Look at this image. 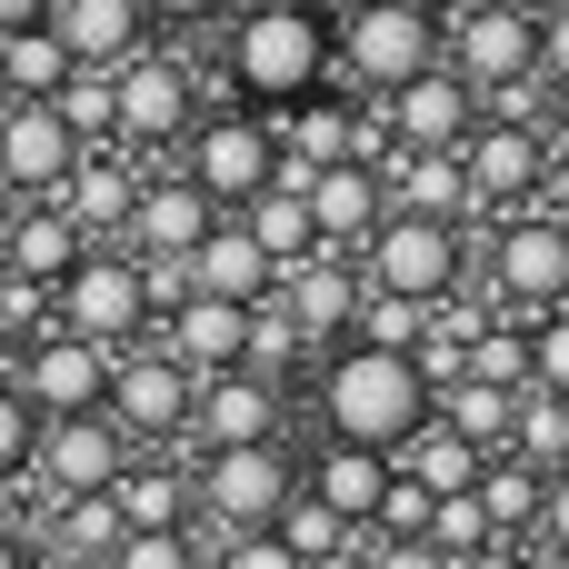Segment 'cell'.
<instances>
[{
    "instance_id": "d590c367",
    "label": "cell",
    "mask_w": 569,
    "mask_h": 569,
    "mask_svg": "<svg viewBox=\"0 0 569 569\" xmlns=\"http://www.w3.org/2000/svg\"><path fill=\"white\" fill-rule=\"evenodd\" d=\"M420 540H430V550H440L450 569H460V560H480V550L500 540V530H490V510H480V480H470V490H440V500H430V530H420Z\"/></svg>"
},
{
    "instance_id": "7bdbcfd3",
    "label": "cell",
    "mask_w": 569,
    "mask_h": 569,
    "mask_svg": "<svg viewBox=\"0 0 569 569\" xmlns=\"http://www.w3.org/2000/svg\"><path fill=\"white\" fill-rule=\"evenodd\" d=\"M370 530H380V540H420V530H430V490H420V480H410L400 460H390V490H380Z\"/></svg>"
},
{
    "instance_id": "6da1fadb",
    "label": "cell",
    "mask_w": 569,
    "mask_h": 569,
    "mask_svg": "<svg viewBox=\"0 0 569 569\" xmlns=\"http://www.w3.org/2000/svg\"><path fill=\"white\" fill-rule=\"evenodd\" d=\"M310 410H320V440H360V450H400L420 420H430V380L410 350H370V340H340L310 380Z\"/></svg>"
},
{
    "instance_id": "9f6ffc18",
    "label": "cell",
    "mask_w": 569,
    "mask_h": 569,
    "mask_svg": "<svg viewBox=\"0 0 569 569\" xmlns=\"http://www.w3.org/2000/svg\"><path fill=\"white\" fill-rule=\"evenodd\" d=\"M50 0H0V30H20V20H40Z\"/></svg>"
},
{
    "instance_id": "f546056e",
    "label": "cell",
    "mask_w": 569,
    "mask_h": 569,
    "mask_svg": "<svg viewBox=\"0 0 569 569\" xmlns=\"http://www.w3.org/2000/svg\"><path fill=\"white\" fill-rule=\"evenodd\" d=\"M70 70H80V60L60 50V30H50V20H20V30H0V100H50Z\"/></svg>"
},
{
    "instance_id": "603a6c76",
    "label": "cell",
    "mask_w": 569,
    "mask_h": 569,
    "mask_svg": "<svg viewBox=\"0 0 569 569\" xmlns=\"http://www.w3.org/2000/svg\"><path fill=\"white\" fill-rule=\"evenodd\" d=\"M270 280H280V260L250 240V220H240V210H220V220L200 230V250H190V290H220V300H270Z\"/></svg>"
},
{
    "instance_id": "44dd1931",
    "label": "cell",
    "mask_w": 569,
    "mask_h": 569,
    "mask_svg": "<svg viewBox=\"0 0 569 569\" xmlns=\"http://www.w3.org/2000/svg\"><path fill=\"white\" fill-rule=\"evenodd\" d=\"M270 300H280V310L310 330V350H320V340L350 330V310H360V270H350L340 250H310V260H290V270L270 280Z\"/></svg>"
},
{
    "instance_id": "bcb514c9",
    "label": "cell",
    "mask_w": 569,
    "mask_h": 569,
    "mask_svg": "<svg viewBox=\"0 0 569 569\" xmlns=\"http://www.w3.org/2000/svg\"><path fill=\"white\" fill-rule=\"evenodd\" d=\"M100 569H200V550H190V530H130Z\"/></svg>"
},
{
    "instance_id": "680465c9",
    "label": "cell",
    "mask_w": 569,
    "mask_h": 569,
    "mask_svg": "<svg viewBox=\"0 0 569 569\" xmlns=\"http://www.w3.org/2000/svg\"><path fill=\"white\" fill-rule=\"evenodd\" d=\"M10 210H20V190H10V180H0V230H10Z\"/></svg>"
},
{
    "instance_id": "9c48e42d",
    "label": "cell",
    "mask_w": 569,
    "mask_h": 569,
    "mask_svg": "<svg viewBox=\"0 0 569 569\" xmlns=\"http://www.w3.org/2000/svg\"><path fill=\"white\" fill-rule=\"evenodd\" d=\"M490 290L510 300V310H560L569 300V220L550 210H520V220H500L490 230Z\"/></svg>"
},
{
    "instance_id": "74e56055",
    "label": "cell",
    "mask_w": 569,
    "mask_h": 569,
    "mask_svg": "<svg viewBox=\"0 0 569 569\" xmlns=\"http://www.w3.org/2000/svg\"><path fill=\"white\" fill-rule=\"evenodd\" d=\"M420 330H430V300H400V290H370V280H360L350 340H370V350H420Z\"/></svg>"
},
{
    "instance_id": "11a10c76",
    "label": "cell",
    "mask_w": 569,
    "mask_h": 569,
    "mask_svg": "<svg viewBox=\"0 0 569 569\" xmlns=\"http://www.w3.org/2000/svg\"><path fill=\"white\" fill-rule=\"evenodd\" d=\"M0 569H40V560H30V540H20L10 520H0Z\"/></svg>"
},
{
    "instance_id": "4fadbf2b",
    "label": "cell",
    "mask_w": 569,
    "mask_h": 569,
    "mask_svg": "<svg viewBox=\"0 0 569 569\" xmlns=\"http://www.w3.org/2000/svg\"><path fill=\"white\" fill-rule=\"evenodd\" d=\"M460 170H470V210H520L540 200V170H550V130H520V120H480L460 140Z\"/></svg>"
},
{
    "instance_id": "5b68a950",
    "label": "cell",
    "mask_w": 569,
    "mask_h": 569,
    "mask_svg": "<svg viewBox=\"0 0 569 569\" xmlns=\"http://www.w3.org/2000/svg\"><path fill=\"white\" fill-rule=\"evenodd\" d=\"M290 490H300V460H290L280 440H240V450H210V460H200L190 510H200L220 540H240V530H270Z\"/></svg>"
},
{
    "instance_id": "4316f807",
    "label": "cell",
    "mask_w": 569,
    "mask_h": 569,
    "mask_svg": "<svg viewBox=\"0 0 569 569\" xmlns=\"http://www.w3.org/2000/svg\"><path fill=\"white\" fill-rule=\"evenodd\" d=\"M0 240H10V270H20V280H50V290H60V270L90 250V240H80V220H70L60 200H50V210H40V200H20Z\"/></svg>"
},
{
    "instance_id": "f1b7e54d",
    "label": "cell",
    "mask_w": 569,
    "mask_h": 569,
    "mask_svg": "<svg viewBox=\"0 0 569 569\" xmlns=\"http://www.w3.org/2000/svg\"><path fill=\"white\" fill-rule=\"evenodd\" d=\"M390 460H400V470H410V480H420V490H430V500H440V490H470V480H480V460H490V450H480V440H460V430H450V420H440V410H430V420H420V430H410V440H400V450H390Z\"/></svg>"
},
{
    "instance_id": "e0dca14e",
    "label": "cell",
    "mask_w": 569,
    "mask_h": 569,
    "mask_svg": "<svg viewBox=\"0 0 569 569\" xmlns=\"http://www.w3.org/2000/svg\"><path fill=\"white\" fill-rule=\"evenodd\" d=\"M160 340L150 350H170L190 380L200 370H240V350H250V300H220V290H190V300H170L160 320H150Z\"/></svg>"
},
{
    "instance_id": "cb8c5ba5",
    "label": "cell",
    "mask_w": 569,
    "mask_h": 569,
    "mask_svg": "<svg viewBox=\"0 0 569 569\" xmlns=\"http://www.w3.org/2000/svg\"><path fill=\"white\" fill-rule=\"evenodd\" d=\"M40 20H50V30H60V50H70V60H90V70H120V60L150 40V10H140V0H50Z\"/></svg>"
},
{
    "instance_id": "91938a15",
    "label": "cell",
    "mask_w": 569,
    "mask_h": 569,
    "mask_svg": "<svg viewBox=\"0 0 569 569\" xmlns=\"http://www.w3.org/2000/svg\"><path fill=\"white\" fill-rule=\"evenodd\" d=\"M510 10H530V20H540V10H560V0H510Z\"/></svg>"
},
{
    "instance_id": "681fc988",
    "label": "cell",
    "mask_w": 569,
    "mask_h": 569,
    "mask_svg": "<svg viewBox=\"0 0 569 569\" xmlns=\"http://www.w3.org/2000/svg\"><path fill=\"white\" fill-rule=\"evenodd\" d=\"M360 540H370V569H450L430 540H380V530H360Z\"/></svg>"
},
{
    "instance_id": "db71d44e",
    "label": "cell",
    "mask_w": 569,
    "mask_h": 569,
    "mask_svg": "<svg viewBox=\"0 0 569 569\" xmlns=\"http://www.w3.org/2000/svg\"><path fill=\"white\" fill-rule=\"evenodd\" d=\"M300 569H370V540H360V530H350V540H340V550H320V560H300Z\"/></svg>"
},
{
    "instance_id": "3957f363",
    "label": "cell",
    "mask_w": 569,
    "mask_h": 569,
    "mask_svg": "<svg viewBox=\"0 0 569 569\" xmlns=\"http://www.w3.org/2000/svg\"><path fill=\"white\" fill-rule=\"evenodd\" d=\"M430 60H440V10L430 0H350L330 20V70L360 80V90H400Z\"/></svg>"
},
{
    "instance_id": "be15d7a7",
    "label": "cell",
    "mask_w": 569,
    "mask_h": 569,
    "mask_svg": "<svg viewBox=\"0 0 569 569\" xmlns=\"http://www.w3.org/2000/svg\"><path fill=\"white\" fill-rule=\"evenodd\" d=\"M0 350H10V340H0Z\"/></svg>"
},
{
    "instance_id": "ba28073f",
    "label": "cell",
    "mask_w": 569,
    "mask_h": 569,
    "mask_svg": "<svg viewBox=\"0 0 569 569\" xmlns=\"http://www.w3.org/2000/svg\"><path fill=\"white\" fill-rule=\"evenodd\" d=\"M440 60H450L470 90L530 80V70H540V20L510 10V0H460V10L440 20Z\"/></svg>"
},
{
    "instance_id": "b9f144b4",
    "label": "cell",
    "mask_w": 569,
    "mask_h": 569,
    "mask_svg": "<svg viewBox=\"0 0 569 569\" xmlns=\"http://www.w3.org/2000/svg\"><path fill=\"white\" fill-rule=\"evenodd\" d=\"M40 330H60V310H50V280H20V270H0V340H40Z\"/></svg>"
},
{
    "instance_id": "7a4b0ae2",
    "label": "cell",
    "mask_w": 569,
    "mask_h": 569,
    "mask_svg": "<svg viewBox=\"0 0 569 569\" xmlns=\"http://www.w3.org/2000/svg\"><path fill=\"white\" fill-rule=\"evenodd\" d=\"M240 110H290L330 80V10H240L220 50Z\"/></svg>"
},
{
    "instance_id": "d6a6232c",
    "label": "cell",
    "mask_w": 569,
    "mask_h": 569,
    "mask_svg": "<svg viewBox=\"0 0 569 569\" xmlns=\"http://www.w3.org/2000/svg\"><path fill=\"white\" fill-rule=\"evenodd\" d=\"M120 540H130V520H120L110 490H70L60 520H50V550H60V560H110Z\"/></svg>"
},
{
    "instance_id": "8d00e7d4",
    "label": "cell",
    "mask_w": 569,
    "mask_h": 569,
    "mask_svg": "<svg viewBox=\"0 0 569 569\" xmlns=\"http://www.w3.org/2000/svg\"><path fill=\"white\" fill-rule=\"evenodd\" d=\"M50 110L80 130V150H90V140H120V90H110V70H90V60L50 90Z\"/></svg>"
},
{
    "instance_id": "836d02e7",
    "label": "cell",
    "mask_w": 569,
    "mask_h": 569,
    "mask_svg": "<svg viewBox=\"0 0 569 569\" xmlns=\"http://www.w3.org/2000/svg\"><path fill=\"white\" fill-rule=\"evenodd\" d=\"M240 220H250V240H260V250H270L280 270L320 250V230H310V200H300V190H280V180H270L260 200H240Z\"/></svg>"
},
{
    "instance_id": "f35d334b",
    "label": "cell",
    "mask_w": 569,
    "mask_h": 569,
    "mask_svg": "<svg viewBox=\"0 0 569 569\" xmlns=\"http://www.w3.org/2000/svg\"><path fill=\"white\" fill-rule=\"evenodd\" d=\"M310 360V330L280 310V300H250V350H240V370H260V380H290Z\"/></svg>"
},
{
    "instance_id": "7dc6e473",
    "label": "cell",
    "mask_w": 569,
    "mask_h": 569,
    "mask_svg": "<svg viewBox=\"0 0 569 569\" xmlns=\"http://www.w3.org/2000/svg\"><path fill=\"white\" fill-rule=\"evenodd\" d=\"M220 569H300V550H290L280 530H240V540H230V560H220Z\"/></svg>"
},
{
    "instance_id": "5bb4252c",
    "label": "cell",
    "mask_w": 569,
    "mask_h": 569,
    "mask_svg": "<svg viewBox=\"0 0 569 569\" xmlns=\"http://www.w3.org/2000/svg\"><path fill=\"white\" fill-rule=\"evenodd\" d=\"M110 360H120V350H100V340H80V330H40V340L20 350V400H30L40 420H60V410H100Z\"/></svg>"
},
{
    "instance_id": "8fae6325",
    "label": "cell",
    "mask_w": 569,
    "mask_h": 569,
    "mask_svg": "<svg viewBox=\"0 0 569 569\" xmlns=\"http://www.w3.org/2000/svg\"><path fill=\"white\" fill-rule=\"evenodd\" d=\"M380 130H390L400 150H460V140L480 130V90H470L450 60H430V70H410L400 90H380Z\"/></svg>"
},
{
    "instance_id": "6125c7cd",
    "label": "cell",
    "mask_w": 569,
    "mask_h": 569,
    "mask_svg": "<svg viewBox=\"0 0 569 569\" xmlns=\"http://www.w3.org/2000/svg\"><path fill=\"white\" fill-rule=\"evenodd\" d=\"M0 270H10V240H0Z\"/></svg>"
},
{
    "instance_id": "52a82bcc",
    "label": "cell",
    "mask_w": 569,
    "mask_h": 569,
    "mask_svg": "<svg viewBox=\"0 0 569 569\" xmlns=\"http://www.w3.org/2000/svg\"><path fill=\"white\" fill-rule=\"evenodd\" d=\"M190 160V180L210 190V210H240V200H260L270 190V170H280V130L260 120V110H220V120H190V140H180Z\"/></svg>"
},
{
    "instance_id": "f5cc1de1",
    "label": "cell",
    "mask_w": 569,
    "mask_h": 569,
    "mask_svg": "<svg viewBox=\"0 0 569 569\" xmlns=\"http://www.w3.org/2000/svg\"><path fill=\"white\" fill-rule=\"evenodd\" d=\"M140 10H150V20H170V30H200V20H220L230 0H140Z\"/></svg>"
},
{
    "instance_id": "e575fe53",
    "label": "cell",
    "mask_w": 569,
    "mask_h": 569,
    "mask_svg": "<svg viewBox=\"0 0 569 569\" xmlns=\"http://www.w3.org/2000/svg\"><path fill=\"white\" fill-rule=\"evenodd\" d=\"M510 400H520V390H490V380H470V370H460L450 390H430V410H440L460 440H480V450H500V440H510Z\"/></svg>"
},
{
    "instance_id": "4dcf8cb0",
    "label": "cell",
    "mask_w": 569,
    "mask_h": 569,
    "mask_svg": "<svg viewBox=\"0 0 569 569\" xmlns=\"http://www.w3.org/2000/svg\"><path fill=\"white\" fill-rule=\"evenodd\" d=\"M540 500H550V470H530V460H510V450L480 460V510H490L500 540H530V530H540Z\"/></svg>"
},
{
    "instance_id": "d6986e66",
    "label": "cell",
    "mask_w": 569,
    "mask_h": 569,
    "mask_svg": "<svg viewBox=\"0 0 569 569\" xmlns=\"http://www.w3.org/2000/svg\"><path fill=\"white\" fill-rule=\"evenodd\" d=\"M300 200H310V230H320V250H360V240L380 230V210H390V190H380V160H320Z\"/></svg>"
},
{
    "instance_id": "2e32d148",
    "label": "cell",
    "mask_w": 569,
    "mask_h": 569,
    "mask_svg": "<svg viewBox=\"0 0 569 569\" xmlns=\"http://www.w3.org/2000/svg\"><path fill=\"white\" fill-rule=\"evenodd\" d=\"M70 160H80V130L50 100H0V180L20 200H50L70 180Z\"/></svg>"
},
{
    "instance_id": "d4e9b609",
    "label": "cell",
    "mask_w": 569,
    "mask_h": 569,
    "mask_svg": "<svg viewBox=\"0 0 569 569\" xmlns=\"http://www.w3.org/2000/svg\"><path fill=\"white\" fill-rule=\"evenodd\" d=\"M50 200L80 220V240H120V230H130V200H140V170H130V160H110V150H80V160H70V180H60Z\"/></svg>"
},
{
    "instance_id": "ac0fdd59",
    "label": "cell",
    "mask_w": 569,
    "mask_h": 569,
    "mask_svg": "<svg viewBox=\"0 0 569 569\" xmlns=\"http://www.w3.org/2000/svg\"><path fill=\"white\" fill-rule=\"evenodd\" d=\"M190 430H200V450L280 440V380H260V370H200V390H190Z\"/></svg>"
},
{
    "instance_id": "ee69618b",
    "label": "cell",
    "mask_w": 569,
    "mask_h": 569,
    "mask_svg": "<svg viewBox=\"0 0 569 569\" xmlns=\"http://www.w3.org/2000/svg\"><path fill=\"white\" fill-rule=\"evenodd\" d=\"M530 390H560L569 400V300L530 320Z\"/></svg>"
},
{
    "instance_id": "816d5d0a",
    "label": "cell",
    "mask_w": 569,
    "mask_h": 569,
    "mask_svg": "<svg viewBox=\"0 0 569 569\" xmlns=\"http://www.w3.org/2000/svg\"><path fill=\"white\" fill-rule=\"evenodd\" d=\"M540 210L569 220V140H550V170H540Z\"/></svg>"
},
{
    "instance_id": "c3c4849f",
    "label": "cell",
    "mask_w": 569,
    "mask_h": 569,
    "mask_svg": "<svg viewBox=\"0 0 569 569\" xmlns=\"http://www.w3.org/2000/svg\"><path fill=\"white\" fill-rule=\"evenodd\" d=\"M540 80L569 100V0H560V10H540Z\"/></svg>"
},
{
    "instance_id": "6f0895ef",
    "label": "cell",
    "mask_w": 569,
    "mask_h": 569,
    "mask_svg": "<svg viewBox=\"0 0 569 569\" xmlns=\"http://www.w3.org/2000/svg\"><path fill=\"white\" fill-rule=\"evenodd\" d=\"M240 10H320V0H240Z\"/></svg>"
},
{
    "instance_id": "94428289",
    "label": "cell",
    "mask_w": 569,
    "mask_h": 569,
    "mask_svg": "<svg viewBox=\"0 0 569 569\" xmlns=\"http://www.w3.org/2000/svg\"><path fill=\"white\" fill-rule=\"evenodd\" d=\"M430 10H440V20H450V10H460V0H430Z\"/></svg>"
},
{
    "instance_id": "ffe728a7",
    "label": "cell",
    "mask_w": 569,
    "mask_h": 569,
    "mask_svg": "<svg viewBox=\"0 0 569 569\" xmlns=\"http://www.w3.org/2000/svg\"><path fill=\"white\" fill-rule=\"evenodd\" d=\"M210 220H220V210H210V190L180 170V180H140V200H130V230H120V240H130L140 260H190Z\"/></svg>"
},
{
    "instance_id": "7402d4cb",
    "label": "cell",
    "mask_w": 569,
    "mask_h": 569,
    "mask_svg": "<svg viewBox=\"0 0 569 569\" xmlns=\"http://www.w3.org/2000/svg\"><path fill=\"white\" fill-rule=\"evenodd\" d=\"M380 190H390V210H420V220H470V170H460V150H380Z\"/></svg>"
},
{
    "instance_id": "60d3db41",
    "label": "cell",
    "mask_w": 569,
    "mask_h": 569,
    "mask_svg": "<svg viewBox=\"0 0 569 569\" xmlns=\"http://www.w3.org/2000/svg\"><path fill=\"white\" fill-rule=\"evenodd\" d=\"M270 530H280V540H290V550H300V560H320V550H340V540H350V520H340V510H330V500H320V490H290V500H280V520H270Z\"/></svg>"
},
{
    "instance_id": "1f68e13d",
    "label": "cell",
    "mask_w": 569,
    "mask_h": 569,
    "mask_svg": "<svg viewBox=\"0 0 569 569\" xmlns=\"http://www.w3.org/2000/svg\"><path fill=\"white\" fill-rule=\"evenodd\" d=\"M510 460H530V470H569V400L560 390H520L510 400V440H500Z\"/></svg>"
},
{
    "instance_id": "8992f818",
    "label": "cell",
    "mask_w": 569,
    "mask_h": 569,
    "mask_svg": "<svg viewBox=\"0 0 569 569\" xmlns=\"http://www.w3.org/2000/svg\"><path fill=\"white\" fill-rule=\"evenodd\" d=\"M50 310H60V330H80V340H100V350L140 340V330H150V290H140V250H110V240H90V250H80V260L60 270Z\"/></svg>"
},
{
    "instance_id": "277c9868",
    "label": "cell",
    "mask_w": 569,
    "mask_h": 569,
    "mask_svg": "<svg viewBox=\"0 0 569 569\" xmlns=\"http://www.w3.org/2000/svg\"><path fill=\"white\" fill-rule=\"evenodd\" d=\"M360 280L370 290H400V300H450L470 280V240L460 220H420V210H380V230L360 240Z\"/></svg>"
},
{
    "instance_id": "f6af8a7d",
    "label": "cell",
    "mask_w": 569,
    "mask_h": 569,
    "mask_svg": "<svg viewBox=\"0 0 569 569\" xmlns=\"http://www.w3.org/2000/svg\"><path fill=\"white\" fill-rule=\"evenodd\" d=\"M30 450H40V410L20 400V380H0V480H20Z\"/></svg>"
},
{
    "instance_id": "9a60e30c",
    "label": "cell",
    "mask_w": 569,
    "mask_h": 569,
    "mask_svg": "<svg viewBox=\"0 0 569 569\" xmlns=\"http://www.w3.org/2000/svg\"><path fill=\"white\" fill-rule=\"evenodd\" d=\"M120 460H130V440H120L110 410H60V420H40V450H30V470H40L60 500H70V490H110Z\"/></svg>"
},
{
    "instance_id": "484cf974",
    "label": "cell",
    "mask_w": 569,
    "mask_h": 569,
    "mask_svg": "<svg viewBox=\"0 0 569 569\" xmlns=\"http://www.w3.org/2000/svg\"><path fill=\"white\" fill-rule=\"evenodd\" d=\"M300 490H320L350 530H370V510H380V490H390V450H360V440H320L310 450V470H300Z\"/></svg>"
},
{
    "instance_id": "f907efd6",
    "label": "cell",
    "mask_w": 569,
    "mask_h": 569,
    "mask_svg": "<svg viewBox=\"0 0 569 569\" xmlns=\"http://www.w3.org/2000/svg\"><path fill=\"white\" fill-rule=\"evenodd\" d=\"M530 540H550L569 560V470H550V500H540V530H530Z\"/></svg>"
},
{
    "instance_id": "ab89813d",
    "label": "cell",
    "mask_w": 569,
    "mask_h": 569,
    "mask_svg": "<svg viewBox=\"0 0 569 569\" xmlns=\"http://www.w3.org/2000/svg\"><path fill=\"white\" fill-rule=\"evenodd\" d=\"M470 380H490V390H530V330L480 320V330H470Z\"/></svg>"
},
{
    "instance_id": "7c38bea8",
    "label": "cell",
    "mask_w": 569,
    "mask_h": 569,
    "mask_svg": "<svg viewBox=\"0 0 569 569\" xmlns=\"http://www.w3.org/2000/svg\"><path fill=\"white\" fill-rule=\"evenodd\" d=\"M190 370L170 360V350H130V360H110V390H100V410L120 420V440H180L190 430Z\"/></svg>"
},
{
    "instance_id": "83f0119b",
    "label": "cell",
    "mask_w": 569,
    "mask_h": 569,
    "mask_svg": "<svg viewBox=\"0 0 569 569\" xmlns=\"http://www.w3.org/2000/svg\"><path fill=\"white\" fill-rule=\"evenodd\" d=\"M110 500H120L130 530H190V470L180 460H120Z\"/></svg>"
},
{
    "instance_id": "30bf717a",
    "label": "cell",
    "mask_w": 569,
    "mask_h": 569,
    "mask_svg": "<svg viewBox=\"0 0 569 569\" xmlns=\"http://www.w3.org/2000/svg\"><path fill=\"white\" fill-rule=\"evenodd\" d=\"M110 90H120V140H130V150H170V140H190V120H200L190 70H180L170 50H150V40L110 70Z\"/></svg>"
}]
</instances>
